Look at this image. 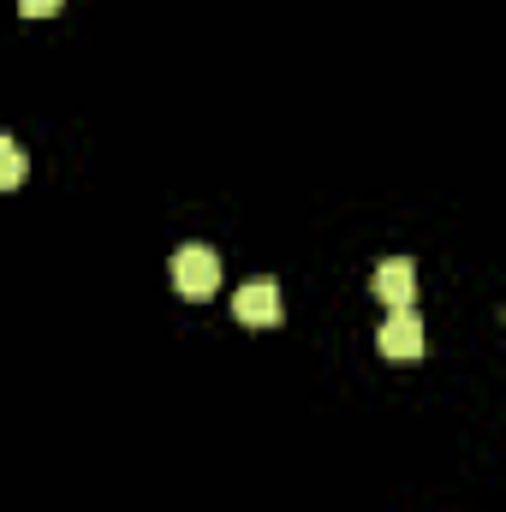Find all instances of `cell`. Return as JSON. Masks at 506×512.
Returning a JSON list of instances; mask_svg holds the SVG:
<instances>
[{
    "label": "cell",
    "mask_w": 506,
    "mask_h": 512,
    "mask_svg": "<svg viewBox=\"0 0 506 512\" xmlns=\"http://www.w3.org/2000/svg\"><path fill=\"white\" fill-rule=\"evenodd\" d=\"M18 12L24 18H48V12H60V0H18Z\"/></svg>",
    "instance_id": "8992f818"
},
{
    "label": "cell",
    "mask_w": 506,
    "mask_h": 512,
    "mask_svg": "<svg viewBox=\"0 0 506 512\" xmlns=\"http://www.w3.org/2000/svg\"><path fill=\"white\" fill-rule=\"evenodd\" d=\"M376 298L393 304V310L417 298V268H411V256H387V262H381L376 268Z\"/></svg>",
    "instance_id": "277c9868"
},
{
    "label": "cell",
    "mask_w": 506,
    "mask_h": 512,
    "mask_svg": "<svg viewBox=\"0 0 506 512\" xmlns=\"http://www.w3.org/2000/svg\"><path fill=\"white\" fill-rule=\"evenodd\" d=\"M12 185H24V155L12 137H0V191H12Z\"/></svg>",
    "instance_id": "5b68a950"
},
{
    "label": "cell",
    "mask_w": 506,
    "mask_h": 512,
    "mask_svg": "<svg viewBox=\"0 0 506 512\" xmlns=\"http://www.w3.org/2000/svg\"><path fill=\"white\" fill-rule=\"evenodd\" d=\"M376 346L393 358V364H417V358H423V316H417L411 304H399V310L381 322Z\"/></svg>",
    "instance_id": "7a4b0ae2"
},
{
    "label": "cell",
    "mask_w": 506,
    "mask_h": 512,
    "mask_svg": "<svg viewBox=\"0 0 506 512\" xmlns=\"http://www.w3.org/2000/svg\"><path fill=\"white\" fill-rule=\"evenodd\" d=\"M233 316H239L245 328H274V322L286 316L280 286H274V280H251V286H239V292H233Z\"/></svg>",
    "instance_id": "3957f363"
},
{
    "label": "cell",
    "mask_w": 506,
    "mask_h": 512,
    "mask_svg": "<svg viewBox=\"0 0 506 512\" xmlns=\"http://www.w3.org/2000/svg\"><path fill=\"white\" fill-rule=\"evenodd\" d=\"M173 286L185 298H209L221 286V256L209 251V245H179L173 251Z\"/></svg>",
    "instance_id": "6da1fadb"
}]
</instances>
